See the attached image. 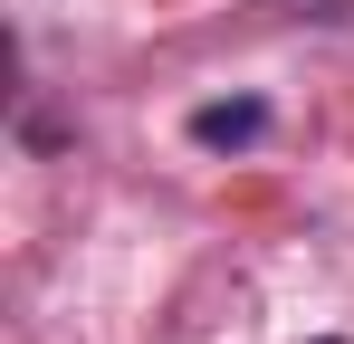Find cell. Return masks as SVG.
<instances>
[{"label":"cell","mask_w":354,"mask_h":344,"mask_svg":"<svg viewBox=\"0 0 354 344\" xmlns=\"http://www.w3.org/2000/svg\"><path fill=\"white\" fill-rule=\"evenodd\" d=\"M268 134V106L259 96H221V106L192 115V144H211V153H239V144H259Z\"/></svg>","instance_id":"obj_1"},{"label":"cell","mask_w":354,"mask_h":344,"mask_svg":"<svg viewBox=\"0 0 354 344\" xmlns=\"http://www.w3.org/2000/svg\"><path fill=\"white\" fill-rule=\"evenodd\" d=\"M326 344H335V335H326Z\"/></svg>","instance_id":"obj_2"}]
</instances>
